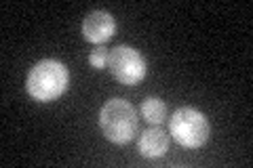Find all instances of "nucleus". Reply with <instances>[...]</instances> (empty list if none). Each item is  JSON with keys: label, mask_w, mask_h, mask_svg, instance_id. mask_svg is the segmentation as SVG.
Segmentation results:
<instances>
[{"label": "nucleus", "mask_w": 253, "mask_h": 168, "mask_svg": "<svg viewBox=\"0 0 253 168\" xmlns=\"http://www.w3.org/2000/svg\"><path fill=\"white\" fill-rule=\"evenodd\" d=\"M108 67H110V74H112L121 84H126V86L139 84L146 76L144 55H141L137 49L126 46V44H121V46H116V49L110 51Z\"/></svg>", "instance_id": "4"}, {"label": "nucleus", "mask_w": 253, "mask_h": 168, "mask_svg": "<svg viewBox=\"0 0 253 168\" xmlns=\"http://www.w3.org/2000/svg\"><path fill=\"white\" fill-rule=\"evenodd\" d=\"M70 84V71L61 61L55 59H42L30 69L26 89L36 101L49 103L61 97L68 91Z\"/></svg>", "instance_id": "1"}, {"label": "nucleus", "mask_w": 253, "mask_h": 168, "mask_svg": "<svg viewBox=\"0 0 253 168\" xmlns=\"http://www.w3.org/2000/svg\"><path fill=\"white\" fill-rule=\"evenodd\" d=\"M141 116L152 126H161L163 120L167 118V103L158 97H148L141 103Z\"/></svg>", "instance_id": "7"}, {"label": "nucleus", "mask_w": 253, "mask_h": 168, "mask_svg": "<svg viewBox=\"0 0 253 168\" xmlns=\"http://www.w3.org/2000/svg\"><path fill=\"white\" fill-rule=\"evenodd\" d=\"M137 149L144 158H161L169 149V134L163 131V126H152V129L141 133Z\"/></svg>", "instance_id": "6"}, {"label": "nucleus", "mask_w": 253, "mask_h": 168, "mask_svg": "<svg viewBox=\"0 0 253 168\" xmlns=\"http://www.w3.org/2000/svg\"><path fill=\"white\" fill-rule=\"evenodd\" d=\"M99 126L108 141L123 145L137 133V111L125 99H110L99 111Z\"/></svg>", "instance_id": "2"}, {"label": "nucleus", "mask_w": 253, "mask_h": 168, "mask_svg": "<svg viewBox=\"0 0 253 168\" xmlns=\"http://www.w3.org/2000/svg\"><path fill=\"white\" fill-rule=\"evenodd\" d=\"M169 134L181 147L199 149L209 141V120L194 107H179L169 120Z\"/></svg>", "instance_id": "3"}, {"label": "nucleus", "mask_w": 253, "mask_h": 168, "mask_svg": "<svg viewBox=\"0 0 253 168\" xmlns=\"http://www.w3.org/2000/svg\"><path fill=\"white\" fill-rule=\"evenodd\" d=\"M108 57H110L108 49H104V46H97V49L89 55V63L93 67H97V69H104L108 66Z\"/></svg>", "instance_id": "8"}, {"label": "nucleus", "mask_w": 253, "mask_h": 168, "mask_svg": "<svg viewBox=\"0 0 253 168\" xmlns=\"http://www.w3.org/2000/svg\"><path fill=\"white\" fill-rule=\"evenodd\" d=\"M116 32V21L106 11H93L83 21V36L93 44H104Z\"/></svg>", "instance_id": "5"}]
</instances>
